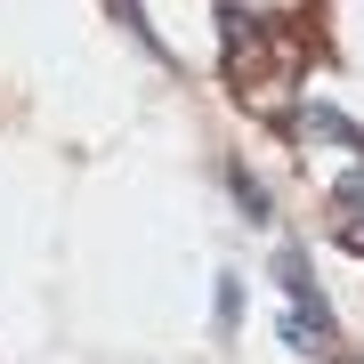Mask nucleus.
I'll return each instance as SVG.
<instances>
[{"label": "nucleus", "instance_id": "obj_3", "mask_svg": "<svg viewBox=\"0 0 364 364\" xmlns=\"http://www.w3.org/2000/svg\"><path fill=\"white\" fill-rule=\"evenodd\" d=\"M227 186H235V203H243V210H251V219H267V186H259V178H251V170H243V162H235V170H227Z\"/></svg>", "mask_w": 364, "mask_h": 364}, {"label": "nucleus", "instance_id": "obj_5", "mask_svg": "<svg viewBox=\"0 0 364 364\" xmlns=\"http://www.w3.org/2000/svg\"><path fill=\"white\" fill-rule=\"evenodd\" d=\"M308 130H316V138H340V146H364V138H356V130H348V122H340V114H324V105H316V114H308Z\"/></svg>", "mask_w": 364, "mask_h": 364}, {"label": "nucleus", "instance_id": "obj_2", "mask_svg": "<svg viewBox=\"0 0 364 364\" xmlns=\"http://www.w3.org/2000/svg\"><path fill=\"white\" fill-rule=\"evenodd\" d=\"M332 210H340V235H348V243L364 251V162H356L348 178L332 186Z\"/></svg>", "mask_w": 364, "mask_h": 364}, {"label": "nucleus", "instance_id": "obj_1", "mask_svg": "<svg viewBox=\"0 0 364 364\" xmlns=\"http://www.w3.org/2000/svg\"><path fill=\"white\" fill-rule=\"evenodd\" d=\"M275 275H284V291H291L284 340H291L299 356H324V348H332V308H324V291H316V267H308V251H299V243H284Z\"/></svg>", "mask_w": 364, "mask_h": 364}, {"label": "nucleus", "instance_id": "obj_4", "mask_svg": "<svg viewBox=\"0 0 364 364\" xmlns=\"http://www.w3.org/2000/svg\"><path fill=\"white\" fill-rule=\"evenodd\" d=\"M235 316H243V275H219V332H235Z\"/></svg>", "mask_w": 364, "mask_h": 364}]
</instances>
